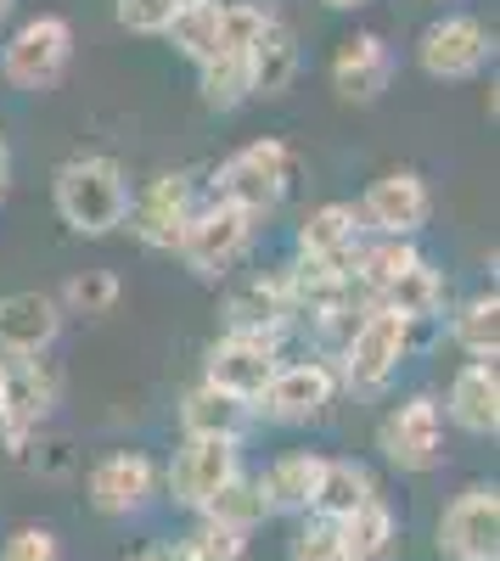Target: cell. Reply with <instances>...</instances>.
I'll return each instance as SVG.
<instances>
[{"mask_svg":"<svg viewBox=\"0 0 500 561\" xmlns=\"http://www.w3.org/2000/svg\"><path fill=\"white\" fill-rule=\"evenodd\" d=\"M169 7H174V18H180V12H192V7H208V0H169Z\"/></svg>","mask_w":500,"mask_h":561,"instance_id":"60d3db41","label":"cell"},{"mask_svg":"<svg viewBox=\"0 0 500 561\" xmlns=\"http://www.w3.org/2000/svg\"><path fill=\"white\" fill-rule=\"evenodd\" d=\"M68 62H73V23L57 12H39V18L18 23L12 39L0 45V79L12 90H29V96L63 84Z\"/></svg>","mask_w":500,"mask_h":561,"instance_id":"277c9868","label":"cell"},{"mask_svg":"<svg viewBox=\"0 0 500 561\" xmlns=\"http://www.w3.org/2000/svg\"><path fill=\"white\" fill-rule=\"evenodd\" d=\"M186 545H192L197 561H248V534L219 528V523H203V517H197V528H192Z\"/></svg>","mask_w":500,"mask_h":561,"instance_id":"836d02e7","label":"cell"},{"mask_svg":"<svg viewBox=\"0 0 500 561\" xmlns=\"http://www.w3.org/2000/svg\"><path fill=\"white\" fill-rule=\"evenodd\" d=\"M321 7H332V12H360V7H372V0H321Z\"/></svg>","mask_w":500,"mask_h":561,"instance_id":"ab89813d","label":"cell"},{"mask_svg":"<svg viewBox=\"0 0 500 561\" xmlns=\"http://www.w3.org/2000/svg\"><path fill=\"white\" fill-rule=\"evenodd\" d=\"M84 494L102 517H135V511H147L152 494H158V460L147 449H113L90 466Z\"/></svg>","mask_w":500,"mask_h":561,"instance_id":"2e32d148","label":"cell"},{"mask_svg":"<svg viewBox=\"0 0 500 561\" xmlns=\"http://www.w3.org/2000/svg\"><path fill=\"white\" fill-rule=\"evenodd\" d=\"M0 561H63V539L52 528H39V523L12 528L7 545H0Z\"/></svg>","mask_w":500,"mask_h":561,"instance_id":"e575fe53","label":"cell"},{"mask_svg":"<svg viewBox=\"0 0 500 561\" xmlns=\"http://www.w3.org/2000/svg\"><path fill=\"white\" fill-rule=\"evenodd\" d=\"M450 343H456L467 359L495 365V354H500V298H495V287L467 298L456 314H450Z\"/></svg>","mask_w":500,"mask_h":561,"instance_id":"83f0119b","label":"cell"},{"mask_svg":"<svg viewBox=\"0 0 500 561\" xmlns=\"http://www.w3.org/2000/svg\"><path fill=\"white\" fill-rule=\"evenodd\" d=\"M360 242H366V225H360L354 203H321V208H309L298 219V237H293L298 259H309V264H343V270H354Z\"/></svg>","mask_w":500,"mask_h":561,"instance_id":"d6986e66","label":"cell"},{"mask_svg":"<svg viewBox=\"0 0 500 561\" xmlns=\"http://www.w3.org/2000/svg\"><path fill=\"white\" fill-rule=\"evenodd\" d=\"M219 325H225V332H237V337H270V343H282L293 325H298V320H293L287 280H282V275H253V280H242V287L225 298Z\"/></svg>","mask_w":500,"mask_h":561,"instance_id":"ac0fdd59","label":"cell"},{"mask_svg":"<svg viewBox=\"0 0 500 561\" xmlns=\"http://www.w3.org/2000/svg\"><path fill=\"white\" fill-rule=\"evenodd\" d=\"M338 399V370L332 359H282V370L270 377V388L259 393L253 415L276 421V427H309V421H321Z\"/></svg>","mask_w":500,"mask_h":561,"instance_id":"30bf717a","label":"cell"},{"mask_svg":"<svg viewBox=\"0 0 500 561\" xmlns=\"http://www.w3.org/2000/svg\"><path fill=\"white\" fill-rule=\"evenodd\" d=\"M242 472V444H219V438H186L174 449L169 472H163V489L180 511H197Z\"/></svg>","mask_w":500,"mask_h":561,"instance_id":"5bb4252c","label":"cell"},{"mask_svg":"<svg viewBox=\"0 0 500 561\" xmlns=\"http://www.w3.org/2000/svg\"><path fill=\"white\" fill-rule=\"evenodd\" d=\"M253 404L231 399V393H219L208 382H197L186 399H180V433L186 438H219V444H242L253 433Z\"/></svg>","mask_w":500,"mask_h":561,"instance_id":"7402d4cb","label":"cell"},{"mask_svg":"<svg viewBox=\"0 0 500 561\" xmlns=\"http://www.w3.org/2000/svg\"><path fill=\"white\" fill-rule=\"evenodd\" d=\"M39 449H45V455H34V466H39V472H63V466L73 460L63 438H57V444H39Z\"/></svg>","mask_w":500,"mask_h":561,"instance_id":"74e56055","label":"cell"},{"mask_svg":"<svg viewBox=\"0 0 500 561\" xmlns=\"http://www.w3.org/2000/svg\"><path fill=\"white\" fill-rule=\"evenodd\" d=\"M197 90H203V107H214V113H237L242 102H253L248 57H208V62L197 68Z\"/></svg>","mask_w":500,"mask_h":561,"instance_id":"f546056e","label":"cell"},{"mask_svg":"<svg viewBox=\"0 0 500 561\" xmlns=\"http://www.w3.org/2000/svg\"><path fill=\"white\" fill-rule=\"evenodd\" d=\"M366 500H377V478H372V466L327 455V466H321V489H315V517L343 523L349 511H360Z\"/></svg>","mask_w":500,"mask_h":561,"instance_id":"484cf974","label":"cell"},{"mask_svg":"<svg viewBox=\"0 0 500 561\" xmlns=\"http://www.w3.org/2000/svg\"><path fill=\"white\" fill-rule=\"evenodd\" d=\"M192 214H197V180L186 169H163L141 185V192H129L124 225L147 253H174L180 237H186V225H192Z\"/></svg>","mask_w":500,"mask_h":561,"instance_id":"52a82bcc","label":"cell"},{"mask_svg":"<svg viewBox=\"0 0 500 561\" xmlns=\"http://www.w3.org/2000/svg\"><path fill=\"white\" fill-rule=\"evenodd\" d=\"M147 561H197V556H192L186 539H158V545L147 550Z\"/></svg>","mask_w":500,"mask_h":561,"instance_id":"8d00e7d4","label":"cell"},{"mask_svg":"<svg viewBox=\"0 0 500 561\" xmlns=\"http://www.w3.org/2000/svg\"><path fill=\"white\" fill-rule=\"evenodd\" d=\"M52 203L73 237H113L129 214V174L118 158H102V152L68 158L52 174Z\"/></svg>","mask_w":500,"mask_h":561,"instance_id":"6da1fadb","label":"cell"},{"mask_svg":"<svg viewBox=\"0 0 500 561\" xmlns=\"http://www.w3.org/2000/svg\"><path fill=\"white\" fill-rule=\"evenodd\" d=\"M422 259L417 242H394V237H366L360 242V259H354V287L366 293V304L383 298V287H394V280L405 275Z\"/></svg>","mask_w":500,"mask_h":561,"instance_id":"4316f807","label":"cell"},{"mask_svg":"<svg viewBox=\"0 0 500 561\" xmlns=\"http://www.w3.org/2000/svg\"><path fill=\"white\" fill-rule=\"evenodd\" d=\"M63 404V365L57 359H7V388H0V444L23 455V444L39 438V427Z\"/></svg>","mask_w":500,"mask_h":561,"instance_id":"5b68a950","label":"cell"},{"mask_svg":"<svg viewBox=\"0 0 500 561\" xmlns=\"http://www.w3.org/2000/svg\"><path fill=\"white\" fill-rule=\"evenodd\" d=\"M377 449L399 472H439L444 466V410L433 393H411L377 421Z\"/></svg>","mask_w":500,"mask_h":561,"instance_id":"9c48e42d","label":"cell"},{"mask_svg":"<svg viewBox=\"0 0 500 561\" xmlns=\"http://www.w3.org/2000/svg\"><path fill=\"white\" fill-rule=\"evenodd\" d=\"M439 556L450 561H500V489L467 483L439 517Z\"/></svg>","mask_w":500,"mask_h":561,"instance_id":"7c38bea8","label":"cell"},{"mask_svg":"<svg viewBox=\"0 0 500 561\" xmlns=\"http://www.w3.org/2000/svg\"><path fill=\"white\" fill-rule=\"evenodd\" d=\"M169 39H174V51L186 57V62H208L214 57V39H219V0H208V7H192V12H180L169 23Z\"/></svg>","mask_w":500,"mask_h":561,"instance_id":"1f68e13d","label":"cell"},{"mask_svg":"<svg viewBox=\"0 0 500 561\" xmlns=\"http://www.w3.org/2000/svg\"><path fill=\"white\" fill-rule=\"evenodd\" d=\"M0 388H7V359H0Z\"/></svg>","mask_w":500,"mask_h":561,"instance_id":"7bdbcfd3","label":"cell"},{"mask_svg":"<svg viewBox=\"0 0 500 561\" xmlns=\"http://www.w3.org/2000/svg\"><path fill=\"white\" fill-rule=\"evenodd\" d=\"M338 534H343V561H394L399 556V517L383 494L366 500L360 511H349L338 523Z\"/></svg>","mask_w":500,"mask_h":561,"instance_id":"cb8c5ba5","label":"cell"},{"mask_svg":"<svg viewBox=\"0 0 500 561\" xmlns=\"http://www.w3.org/2000/svg\"><path fill=\"white\" fill-rule=\"evenodd\" d=\"M360 225L372 237H394V242H417L422 225L433 219V192L417 169H388L366 185V197L354 203Z\"/></svg>","mask_w":500,"mask_h":561,"instance_id":"8fae6325","label":"cell"},{"mask_svg":"<svg viewBox=\"0 0 500 561\" xmlns=\"http://www.w3.org/2000/svg\"><path fill=\"white\" fill-rule=\"evenodd\" d=\"M63 304L57 293H39V287H23V293H7L0 298V359H34V354H52L57 337H63Z\"/></svg>","mask_w":500,"mask_h":561,"instance_id":"e0dca14e","label":"cell"},{"mask_svg":"<svg viewBox=\"0 0 500 561\" xmlns=\"http://www.w3.org/2000/svg\"><path fill=\"white\" fill-rule=\"evenodd\" d=\"M118 293H124V280L113 270H79V275H68V287L57 293V304H63V314L102 320V314H113Z\"/></svg>","mask_w":500,"mask_h":561,"instance_id":"4dcf8cb0","label":"cell"},{"mask_svg":"<svg viewBox=\"0 0 500 561\" xmlns=\"http://www.w3.org/2000/svg\"><path fill=\"white\" fill-rule=\"evenodd\" d=\"M467 438H495L500 433V370L484 359H467L456 377H450V393L439 404Z\"/></svg>","mask_w":500,"mask_h":561,"instance_id":"ffe728a7","label":"cell"},{"mask_svg":"<svg viewBox=\"0 0 500 561\" xmlns=\"http://www.w3.org/2000/svg\"><path fill=\"white\" fill-rule=\"evenodd\" d=\"M12 7H18V0H0V23H7V18H12Z\"/></svg>","mask_w":500,"mask_h":561,"instance_id":"b9f144b4","label":"cell"},{"mask_svg":"<svg viewBox=\"0 0 500 561\" xmlns=\"http://www.w3.org/2000/svg\"><path fill=\"white\" fill-rule=\"evenodd\" d=\"M321 466L327 455L315 449H287L259 472V494L270 505V517H309L315 511V489H321Z\"/></svg>","mask_w":500,"mask_h":561,"instance_id":"44dd1931","label":"cell"},{"mask_svg":"<svg viewBox=\"0 0 500 561\" xmlns=\"http://www.w3.org/2000/svg\"><path fill=\"white\" fill-rule=\"evenodd\" d=\"M287 561H343V534L332 517H298L293 539H287Z\"/></svg>","mask_w":500,"mask_h":561,"instance_id":"d6a6232c","label":"cell"},{"mask_svg":"<svg viewBox=\"0 0 500 561\" xmlns=\"http://www.w3.org/2000/svg\"><path fill=\"white\" fill-rule=\"evenodd\" d=\"M135 561H147V556H135Z\"/></svg>","mask_w":500,"mask_h":561,"instance_id":"f6af8a7d","label":"cell"},{"mask_svg":"<svg viewBox=\"0 0 500 561\" xmlns=\"http://www.w3.org/2000/svg\"><path fill=\"white\" fill-rule=\"evenodd\" d=\"M113 18L129 34H169L174 7H169V0H113Z\"/></svg>","mask_w":500,"mask_h":561,"instance_id":"d590c367","label":"cell"},{"mask_svg":"<svg viewBox=\"0 0 500 561\" xmlns=\"http://www.w3.org/2000/svg\"><path fill=\"white\" fill-rule=\"evenodd\" d=\"M377 304L394 309L405 325H428V320H439V314H444V270H439L433 259H417L411 270L394 280V287H383Z\"/></svg>","mask_w":500,"mask_h":561,"instance_id":"d4e9b609","label":"cell"},{"mask_svg":"<svg viewBox=\"0 0 500 561\" xmlns=\"http://www.w3.org/2000/svg\"><path fill=\"white\" fill-rule=\"evenodd\" d=\"M411 332L417 325H405L394 309L372 304L366 314L354 320V332L343 337L338 348V388L349 393H383L394 377H399V365L411 359Z\"/></svg>","mask_w":500,"mask_h":561,"instance_id":"7a4b0ae2","label":"cell"},{"mask_svg":"<svg viewBox=\"0 0 500 561\" xmlns=\"http://www.w3.org/2000/svg\"><path fill=\"white\" fill-rule=\"evenodd\" d=\"M298 79V39L282 18H270V28L253 39V51H248V84H253V96L264 102H276L287 96Z\"/></svg>","mask_w":500,"mask_h":561,"instance_id":"603a6c76","label":"cell"},{"mask_svg":"<svg viewBox=\"0 0 500 561\" xmlns=\"http://www.w3.org/2000/svg\"><path fill=\"white\" fill-rule=\"evenodd\" d=\"M253 237H259V219L231 208V203H203L186 225V237H180V264H186L197 280H219L225 270H237L248 253H253Z\"/></svg>","mask_w":500,"mask_h":561,"instance_id":"8992f818","label":"cell"},{"mask_svg":"<svg viewBox=\"0 0 500 561\" xmlns=\"http://www.w3.org/2000/svg\"><path fill=\"white\" fill-rule=\"evenodd\" d=\"M439 7H450V0H439Z\"/></svg>","mask_w":500,"mask_h":561,"instance_id":"ee69618b","label":"cell"},{"mask_svg":"<svg viewBox=\"0 0 500 561\" xmlns=\"http://www.w3.org/2000/svg\"><path fill=\"white\" fill-rule=\"evenodd\" d=\"M332 90L343 107H372L383 102V90L394 84V45L377 34V28H354L338 39L332 51V68H327Z\"/></svg>","mask_w":500,"mask_h":561,"instance_id":"9a60e30c","label":"cell"},{"mask_svg":"<svg viewBox=\"0 0 500 561\" xmlns=\"http://www.w3.org/2000/svg\"><path fill=\"white\" fill-rule=\"evenodd\" d=\"M276 370H282V343H270V337L225 332L203 354V382L219 388V393H231V399H242V404H259V393L270 388Z\"/></svg>","mask_w":500,"mask_h":561,"instance_id":"4fadbf2b","label":"cell"},{"mask_svg":"<svg viewBox=\"0 0 500 561\" xmlns=\"http://www.w3.org/2000/svg\"><path fill=\"white\" fill-rule=\"evenodd\" d=\"M203 523L237 528V534H253L259 523H270V505H264V494H259V478L237 472L231 483H225V489L203 505Z\"/></svg>","mask_w":500,"mask_h":561,"instance_id":"f1b7e54d","label":"cell"},{"mask_svg":"<svg viewBox=\"0 0 500 561\" xmlns=\"http://www.w3.org/2000/svg\"><path fill=\"white\" fill-rule=\"evenodd\" d=\"M495 62V34L489 23H478L473 12H444L422 28L417 39V68L439 84H462V79H478L484 68Z\"/></svg>","mask_w":500,"mask_h":561,"instance_id":"ba28073f","label":"cell"},{"mask_svg":"<svg viewBox=\"0 0 500 561\" xmlns=\"http://www.w3.org/2000/svg\"><path fill=\"white\" fill-rule=\"evenodd\" d=\"M293 180H298V163L293 152L282 147V140H248L242 152H231L219 169H214V203H231L253 219L264 214H276L293 192Z\"/></svg>","mask_w":500,"mask_h":561,"instance_id":"3957f363","label":"cell"},{"mask_svg":"<svg viewBox=\"0 0 500 561\" xmlns=\"http://www.w3.org/2000/svg\"><path fill=\"white\" fill-rule=\"evenodd\" d=\"M12 192V147H7V135H0V197Z\"/></svg>","mask_w":500,"mask_h":561,"instance_id":"f35d334b","label":"cell"}]
</instances>
